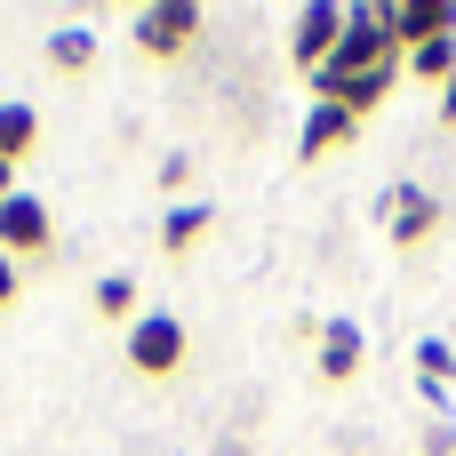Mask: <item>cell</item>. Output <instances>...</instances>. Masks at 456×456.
Segmentation results:
<instances>
[{"label":"cell","instance_id":"cell-1","mask_svg":"<svg viewBox=\"0 0 456 456\" xmlns=\"http://www.w3.org/2000/svg\"><path fill=\"white\" fill-rule=\"evenodd\" d=\"M377 64H401V48H393V32H385V8H377V0H353V8H345V40H337V56H329L321 72H337V80H345V72H377ZM321 72H313V80H321Z\"/></svg>","mask_w":456,"mask_h":456},{"label":"cell","instance_id":"cell-8","mask_svg":"<svg viewBox=\"0 0 456 456\" xmlns=\"http://www.w3.org/2000/svg\"><path fill=\"white\" fill-rule=\"evenodd\" d=\"M353 136H361V120H353V112L313 104V112H305V136H297V152H305V160H329V152H345Z\"/></svg>","mask_w":456,"mask_h":456},{"label":"cell","instance_id":"cell-14","mask_svg":"<svg viewBox=\"0 0 456 456\" xmlns=\"http://www.w3.org/2000/svg\"><path fill=\"white\" fill-rule=\"evenodd\" d=\"M96 313L136 329V281H128V273H104V281H96Z\"/></svg>","mask_w":456,"mask_h":456},{"label":"cell","instance_id":"cell-5","mask_svg":"<svg viewBox=\"0 0 456 456\" xmlns=\"http://www.w3.org/2000/svg\"><path fill=\"white\" fill-rule=\"evenodd\" d=\"M337 40H345V8H337V0H313V8L297 16V32H289V56H297V72L313 80V72L337 56Z\"/></svg>","mask_w":456,"mask_h":456},{"label":"cell","instance_id":"cell-9","mask_svg":"<svg viewBox=\"0 0 456 456\" xmlns=\"http://www.w3.org/2000/svg\"><path fill=\"white\" fill-rule=\"evenodd\" d=\"M321 377H329V385L361 377V329H353V321H329V329H321Z\"/></svg>","mask_w":456,"mask_h":456},{"label":"cell","instance_id":"cell-18","mask_svg":"<svg viewBox=\"0 0 456 456\" xmlns=\"http://www.w3.org/2000/svg\"><path fill=\"white\" fill-rule=\"evenodd\" d=\"M8 192H16V168H0V200H8Z\"/></svg>","mask_w":456,"mask_h":456},{"label":"cell","instance_id":"cell-6","mask_svg":"<svg viewBox=\"0 0 456 456\" xmlns=\"http://www.w3.org/2000/svg\"><path fill=\"white\" fill-rule=\"evenodd\" d=\"M377 216H385V232H393V240H401V248H425V240H433V232H441V200H433V192H425V184H393V192H385V208H377Z\"/></svg>","mask_w":456,"mask_h":456},{"label":"cell","instance_id":"cell-13","mask_svg":"<svg viewBox=\"0 0 456 456\" xmlns=\"http://www.w3.org/2000/svg\"><path fill=\"white\" fill-rule=\"evenodd\" d=\"M48 64H56V72H88V64H96V32H80V24L48 32Z\"/></svg>","mask_w":456,"mask_h":456},{"label":"cell","instance_id":"cell-12","mask_svg":"<svg viewBox=\"0 0 456 456\" xmlns=\"http://www.w3.org/2000/svg\"><path fill=\"white\" fill-rule=\"evenodd\" d=\"M200 232H208V208H200V200H184V208H168L160 248H168V256H192V248H200Z\"/></svg>","mask_w":456,"mask_h":456},{"label":"cell","instance_id":"cell-17","mask_svg":"<svg viewBox=\"0 0 456 456\" xmlns=\"http://www.w3.org/2000/svg\"><path fill=\"white\" fill-rule=\"evenodd\" d=\"M441 120H449V128H456V80H449V88H441Z\"/></svg>","mask_w":456,"mask_h":456},{"label":"cell","instance_id":"cell-11","mask_svg":"<svg viewBox=\"0 0 456 456\" xmlns=\"http://www.w3.org/2000/svg\"><path fill=\"white\" fill-rule=\"evenodd\" d=\"M401 72L425 80V88H449V80H456V40H425V48H409Z\"/></svg>","mask_w":456,"mask_h":456},{"label":"cell","instance_id":"cell-10","mask_svg":"<svg viewBox=\"0 0 456 456\" xmlns=\"http://www.w3.org/2000/svg\"><path fill=\"white\" fill-rule=\"evenodd\" d=\"M32 144H40V112L32 104H0V168L32 160Z\"/></svg>","mask_w":456,"mask_h":456},{"label":"cell","instance_id":"cell-7","mask_svg":"<svg viewBox=\"0 0 456 456\" xmlns=\"http://www.w3.org/2000/svg\"><path fill=\"white\" fill-rule=\"evenodd\" d=\"M40 248H48V200L8 192L0 200V256H40Z\"/></svg>","mask_w":456,"mask_h":456},{"label":"cell","instance_id":"cell-3","mask_svg":"<svg viewBox=\"0 0 456 456\" xmlns=\"http://www.w3.org/2000/svg\"><path fill=\"white\" fill-rule=\"evenodd\" d=\"M192 40H200V8H192V0H152V8H136V48H144V56L168 64V56H184Z\"/></svg>","mask_w":456,"mask_h":456},{"label":"cell","instance_id":"cell-2","mask_svg":"<svg viewBox=\"0 0 456 456\" xmlns=\"http://www.w3.org/2000/svg\"><path fill=\"white\" fill-rule=\"evenodd\" d=\"M184 353H192V337H184L176 313H136V329H128V369L136 377H176Z\"/></svg>","mask_w":456,"mask_h":456},{"label":"cell","instance_id":"cell-16","mask_svg":"<svg viewBox=\"0 0 456 456\" xmlns=\"http://www.w3.org/2000/svg\"><path fill=\"white\" fill-rule=\"evenodd\" d=\"M16 305V256H0V313Z\"/></svg>","mask_w":456,"mask_h":456},{"label":"cell","instance_id":"cell-15","mask_svg":"<svg viewBox=\"0 0 456 456\" xmlns=\"http://www.w3.org/2000/svg\"><path fill=\"white\" fill-rule=\"evenodd\" d=\"M417 369H425V385H433V393H441V385H449V377H456L449 345H441V337H425V345H417Z\"/></svg>","mask_w":456,"mask_h":456},{"label":"cell","instance_id":"cell-4","mask_svg":"<svg viewBox=\"0 0 456 456\" xmlns=\"http://www.w3.org/2000/svg\"><path fill=\"white\" fill-rule=\"evenodd\" d=\"M385 32L401 56L425 40H456V0H385Z\"/></svg>","mask_w":456,"mask_h":456}]
</instances>
